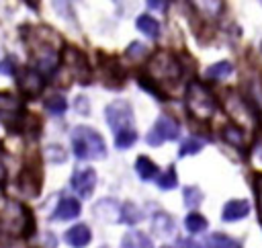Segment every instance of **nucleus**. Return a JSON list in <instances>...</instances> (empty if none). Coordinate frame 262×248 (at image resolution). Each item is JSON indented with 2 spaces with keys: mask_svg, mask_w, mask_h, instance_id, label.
I'll return each instance as SVG.
<instances>
[{
  "mask_svg": "<svg viewBox=\"0 0 262 248\" xmlns=\"http://www.w3.org/2000/svg\"><path fill=\"white\" fill-rule=\"evenodd\" d=\"M35 232V219L23 203L0 197V234L8 238H27Z\"/></svg>",
  "mask_w": 262,
  "mask_h": 248,
  "instance_id": "obj_1",
  "label": "nucleus"
},
{
  "mask_svg": "<svg viewBox=\"0 0 262 248\" xmlns=\"http://www.w3.org/2000/svg\"><path fill=\"white\" fill-rule=\"evenodd\" d=\"M186 109L190 117L196 121H211L215 111H217V98L215 94L199 80H190L186 86V96H184Z\"/></svg>",
  "mask_w": 262,
  "mask_h": 248,
  "instance_id": "obj_2",
  "label": "nucleus"
},
{
  "mask_svg": "<svg viewBox=\"0 0 262 248\" xmlns=\"http://www.w3.org/2000/svg\"><path fill=\"white\" fill-rule=\"evenodd\" d=\"M72 150L76 158L80 160H92V158H104L106 156V146L102 135L88 127V125H78L72 131Z\"/></svg>",
  "mask_w": 262,
  "mask_h": 248,
  "instance_id": "obj_3",
  "label": "nucleus"
},
{
  "mask_svg": "<svg viewBox=\"0 0 262 248\" xmlns=\"http://www.w3.org/2000/svg\"><path fill=\"white\" fill-rule=\"evenodd\" d=\"M182 76V66L176 57L166 51H158L147 64V78L162 90V84L178 82Z\"/></svg>",
  "mask_w": 262,
  "mask_h": 248,
  "instance_id": "obj_4",
  "label": "nucleus"
},
{
  "mask_svg": "<svg viewBox=\"0 0 262 248\" xmlns=\"http://www.w3.org/2000/svg\"><path fill=\"white\" fill-rule=\"evenodd\" d=\"M178 135H180V123L168 115H160L158 121L154 123V127L147 131L145 141L156 148V146H162L164 141L178 139Z\"/></svg>",
  "mask_w": 262,
  "mask_h": 248,
  "instance_id": "obj_5",
  "label": "nucleus"
},
{
  "mask_svg": "<svg viewBox=\"0 0 262 248\" xmlns=\"http://www.w3.org/2000/svg\"><path fill=\"white\" fill-rule=\"evenodd\" d=\"M106 115V123L108 127L113 129V133H121V131H127V129H133L131 123H133V111H131V105L127 100H115L106 107L104 111Z\"/></svg>",
  "mask_w": 262,
  "mask_h": 248,
  "instance_id": "obj_6",
  "label": "nucleus"
},
{
  "mask_svg": "<svg viewBox=\"0 0 262 248\" xmlns=\"http://www.w3.org/2000/svg\"><path fill=\"white\" fill-rule=\"evenodd\" d=\"M63 66L72 72V76L78 80V82H82V84H88L90 82V74H92V70H90V64H88V59H86V55L80 51V49H76V47H72V45H66L63 47Z\"/></svg>",
  "mask_w": 262,
  "mask_h": 248,
  "instance_id": "obj_7",
  "label": "nucleus"
},
{
  "mask_svg": "<svg viewBox=\"0 0 262 248\" xmlns=\"http://www.w3.org/2000/svg\"><path fill=\"white\" fill-rule=\"evenodd\" d=\"M225 109L227 113L231 115L233 123H242V121H254L256 115H254V109L246 102V98L237 92H227V98H225Z\"/></svg>",
  "mask_w": 262,
  "mask_h": 248,
  "instance_id": "obj_8",
  "label": "nucleus"
},
{
  "mask_svg": "<svg viewBox=\"0 0 262 248\" xmlns=\"http://www.w3.org/2000/svg\"><path fill=\"white\" fill-rule=\"evenodd\" d=\"M70 184H72V189L82 199H88L92 195L94 187H96V172H94V168H78V170H74Z\"/></svg>",
  "mask_w": 262,
  "mask_h": 248,
  "instance_id": "obj_9",
  "label": "nucleus"
},
{
  "mask_svg": "<svg viewBox=\"0 0 262 248\" xmlns=\"http://www.w3.org/2000/svg\"><path fill=\"white\" fill-rule=\"evenodd\" d=\"M20 113H23V98L12 94V92H0V117L6 121H8V117L12 119L6 127L12 129V123L23 119Z\"/></svg>",
  "mask_w": 262,
  "mask_h": 248,
  "instance_id": "obj_10",
  "label": "nucleus"
},
{
  "mask_svg": "<svg viewBox=\"0 0 262 248\" xmlns=\"http://www.w3.org/2000/svg\"><path fill=\"white\" fill-rule=\"evenodd\" d=\"M43 74L35 68H23L18 72V86L27 96H37L43 90Z\"/></svg>",
  "mask_w": 262,
  "mask_h": 248,
  "instance_id": "obj_11",
  "label": "nucleus"
},
{
  "mask_svg": "<svg viewBox=\"0 0 262 248\" xmlns=\"http://www.w3.org/2000/svg\"><path fill=\"white\" fill-rule=\"evenodd\" d=\"M41 174H39V168L35 166H25L20 170V176H18V187L20 191L27 195V197H37L39 195V189H41Z\"/></svg>",
  "mask_w": 262,
  "mask_h": 248,
  "instance_id": "obj_12",
  "label": "nucleus"
},
{
  "mask_svg": "<svg viewBox=\"0 0 262 248\" xmlns=\"http://www.w3.org/2000/svg\"><path fill=\"white\" fill-rule=\"evenodd\" d=\"M80 211H82V207H80V201H78V199H72V197H63V199L57 203L55 211L51 213V219L68 221V219H74V217H78V215H80Z\"/></svg>",
  "mask_w": 262,
  "mask_h": 248,
  "instance_id": "obj_13",
  "label": "nucleus"
},
{
  "mask_svg": "<svg viewBox=\"0 0 262 248\" xmlns=\"http://www.w3.org/2000/svg\"><path fill=\"white\" fill-rule=\"evenodd\" d=\"M90 240H92V232H90V228L84 225V223H76L74 228H70V230L66 232V242H68L72 248H84V246L90 244Z\"/></svg>",
  "mask_w": 262,
  "mask_h": 248,
  "instance_id": "obj_14",
  "label": "nucleus"
},
{
  "mask_svg": "<svg viewBox=\"0 0 262 248\" xmlns=\"http://www.w3.org/2000/svg\"><path fill=\"white\" fill-rule=\"evenodd\" d=\"M248 213H250V203L248 201H244V199H231V201L225 203L221 217H223V221L229 223V221H237V219L246 217Z\"/></svg>",
  "mask_w": 262,
  "mask_h": 248,
  "instance_id": "obj_15",
  "label": "nucleus"
},
{
  "mask_svg": "<svg viewBox=\"0 0 262 248\" xmlns=\"http://www.w3.org/2000/svg\"><path fill=\"white\" fill-rule=\"evenodd\" d=\"M221 137H223L229 146H233L235 150H239V152L246 150V135H244V129H242L239 125L227 123V125L221 129Z\"/></svg>",
  "mask_w": 262,
  "mask_h": 248,
  "instance_id": "obj_16",
  "label": "nucleus"
},
{
  "mask_svg": "<svg viewBox=\"0 0 262 248\" xmlns=\"http://www.w3.org/2000/svg\"><path fill=\"white\" fill-rule=\"evenodd\" d=\"M94 213L98 215V219L102 221H121V209L117 207V203L113 199H102L96 203L94 207Z\"/></svg>",
  "mask_w": 262,
  "mask_h": 248,
  "instance_id": "obj_17",
  "label": "nucleus"
},
{
  "mask_svg": "<svg viewBox=\"0 0 262 248\" xmlns=\"http://www.w3.org/2000/svg\"><path fill=\"white\" fill-rule=\"evenodd\" d=\"M121 248H154L151 240L143 234V232H137V230H131L123 236L121 240Z\"/></svg>",
  "mask_w": 262,
  "mask_h": 248,
  "instance_id": "obj_18",
  "label": "nucleus"
},
{
  "mask_svg": "<svg viewBox=\"0 0 262 248\" xmlns=\"http://www.w3.org/2000/svg\"><path fill=\"white\" fill-rule=\"evenodd\" d=\"M135 172L141 180H154L158 176V166L147 156H139L135 160Z\"/></svg>",
  "mask_w": 262,
  "mask_h": 248,
  "instance_id": "obj_19",
  "label": "nucleus"
},
{
  "mask_svg": "<svg viewBox=\"0 0 262 248\" xmlns=\"http://www.w3.org/2000/svg\"><path fill=\"white\" fill-rule=\"evenodd\" d=\"M151 230H154V234H158V236H170L172 232H174V221H172V217L168 215V213H156L154 215V219H151Z\"/></svg>",
  "mask_w": 262,
  "mask_h": 248,
  "instance_id": "obj_20",
  "label": "nucleus"
},
{
  "mask_svg": "<svg viewBox=\"0 0 262 248\" xmlns=\"http://www.w3.org/2000/svg\"><path fill=\"white\" fill-rule=\"evenodd\" d=\"M135 25H137V29H139L143 35H147L149 39H156V37L160 35V25H158V20H156L154 16H149V14L137 16Z\"/></svg>",
  "mask_w": 262,
  "mask_h": 248,
  "instance_id": "obj_21",
  "label": "nucleus"
},
{
  "mask_svg": "<svg viewBox=\"0 0 262 248\" xmlns=\"http://www.w3.org/2000/svg\"><path fill=\"white\" fill-rule=\"evenodd\" d=\"M231 72H233V64L223 59V61H217V64L209 66L205 74H207L209 80H225V78L231 76Z\"/></svg>",
  "mask_w": 262,
  "mask_h": 248,
  "instance_id": "obj_22",
  "label": "nucleus"
},
{
  "mask_svg": "<svg viewBox=\"0 0 262 248\" xmlns=\"http://www.w3.org/2000/svg\"><path fill=\"white\" fill-rule=\"evenodd\" d=\"M205 248H242V244L225 234H211L205 242Z\"/></svg>",
  "mask_w": 262,
  "mask_h": 248,
  "instance_id": "obj_23",
  "label": "nucleus"
},
{
  "mask_svg": "<svg viewBox=\"0 0 262 248\" xmlns=\"http://www.w3.org/2000/svg\"><path fill=\"white\" fill-rule=\"evenodd\" d=\"M203 146H205V141L201 139V137H186V139H182V143H180V148H178V156L182 158V156H190V154H196V152H201L203 150Z\"/></svg>",
  "mask_w": 262,
  "mask_h": 248,
  "instance_id": "obj_24",
  "label": "nucleus"
},
{
  "mask_svg": "<svg viewBox=\"0 0 262 248\" xmlns=\"http://www.w3.org/2000/svg\"><path fill=\"white\" fill-rule=\"evenodd\" d=\"M184 228L190 234H201V232L207 230V219L201 213H188L186 219H184Z\"/></svg>",
  "mask_w": 262,
  "mask_h": 248,
  "instance_id": "obj_25",
  "label": "nucleus"
},
{
  "mask_svg": "<svg viewBox=\"0 0 262 248\" xmlns=\"http://www.w3.org/2000/svg\"><path fill=\"white\" fill-rule=\"evenodd\" d=\"M45 109H47L51 115H61V113H66L68 102H66V98H63L61 94H51V96L45 98Z\"/></svg>",
  "mask_w": 262,
  "mask_h": 248,
  "instance_id": "obj_26",
  "label": "nucleus"
},
{
  "mask_svg": "<svg viewBox=\"0 0 262 248\" xmlns=\"http://www.w3.org/2000/svg\"><path fill=\"white\" fill-rule=\"evenodd\" d=\"M135 139H137L135 129H127V131H121V133L115 135V146L119 150H127V148H131L135 143Z\"/></svg>",
  "mask_w": 262,
  "mask_h": 248,
  "instance_id": "obj_27",
  "label": "nucleus"
},
{
  "mask_svg": "<svg viewBox=\"0 0 262 248\" xmlns=\"http://www.w3.org/2000/svg\"><path fill=\"white\" fill-rule=\"evenodd\" d=\"M141 219V211L133 203H125L121 207V221L123 223H137Z\"/></svg>",
  "mask_w": 262,
  "mask_h": 248,
  "instance_id": "obj_28",
  "label": "nucleus"
},
{
  "mask_svg": "<svg viewBox=\"0 0 262 248\" xmlns=\"http://www.w3.org/2000/svg\"><path fill=\"white\" fill-rule=\"evenodd\" d=\"M176 182H178V178H176L174 166H170L162 176H158V187H160L162 191H170V189H174V187H176Z\"/></svg>",
  "mask_w": 262,
  "mask_h": 248,
  "instance_id": "obj_29",
  "label": "nucleus"
},
{
  "mask_svg": "<svg viewBox=\"0 0 262 248\" xmlns=\"http://www.w3.org/2000/svg\"><path fill=\"white\" fill-rule=\"evenodd\" d=\"M182 197H184V205L188 207H194L203 201V193L196 189V187H184L182 189Z\"/></svg>",
  "mask_w": 262,
  "mask_h": 248,
  "instance_id": "obj_30",
  "label": "nucleus"
},
{
  "mask_svg": "<svg viewBox=\"0 0 262 248\" xmlns=\"http://www.w3.org/2000/svg\"><path fill=\"white\" fill-rule=\"evenodd\" d=\"M145 53H147L145 45H141V43H137V41H133V43L127 47V55H129L131 59H141V57H145Z\"/></svg>",
  "mask_w": 262,
  "mask_h": 248,
  "instance_id": "obj_31",
  "label": "nucleus"
},
{
  "mask_svg": "<svg viewBox=\"0 0 262 248\" xmlns=\"http://www.w3.org/2000/svg\"><path fill=\"white\" fill-rule=\"evenodd\" d=\"M16 72V64H14V59L12 57H6L2 64H0V74H14Z\"/></svg>",
  "mask_w": 262,
  "mask_h": 248,
  "instance_id": "obj_32",
  "label": "nucleus"
},
{
  "mask_svg": "<svg viewBox=\"0 0 262 248\" xmlns=\"http://www.w3.org/2000/svg\"><path fill=\"white\" fill-rule=\"evenodd\" d=\"M254 191H256V197H258V207L262 211V174H258L254 178Z\"/></svg>",
  "mask_w": 262,
  "mask_h": 248,
  "instance_id": "obj_33",
  "label": "nucleus"
},
{
  "mask_svg": "<svg viewBox=\"0 0 262 248\" xmlns=\"http://www.w3.org/2000/svg\"><path fill=\"white\" fill-rule=\"evenodd\" d=\"M6 176H8V170H6L4 162L0 160V187H4V184H6Z\"/></svg>",
  "mask_w": 262,
  "mask_h": 248,
  "instance_id": "obj_34",
  "label": "nucleus"
},
{
  "mask_svg": "<svg viewBox=\"0 0 262 248\" xmlns=\"http://www.w3.org/2000/svg\"><path fill=\"white\" fill-rule=\"evenodd\" d=\"M147 6H151V8H162V6H166V4H164V2H151V0H149Z\"/></svg>",
  "mask_w": 262,
  "mask_h": 248,
  "instance_id": "obj_35",
  "label": "nucleus"
},
{
  "mask_svg": "<svg viewBox=\"0 0 262 248\" xmlns=\"http://www.w3.org/2000/svg\"><path fill=\"white\" fill-rule=\"evenodd\" d=\"M260 219H262V211H260ZM260 223H262V221H260Z\"/></svg>",
  "mask_w": 262,
  "mask_h": 248,
  "instance_id": "obj_36",
  "label": "nucleus"
},
{
  "mask_svg": "<svg viewBox=\"0 0 262 248\" xmlns=\"http://www.w3.org/2000/svg\"><path fill=\"white\" fill-rule=\"evenodd\" d=\"M164 248H170V246H164Z\"/></svg>",
  "mask_w": 262,
  "mask_h": 248,
  "instance_id": "obj_37",
  "label": "nucleus"
}]
</instances>
